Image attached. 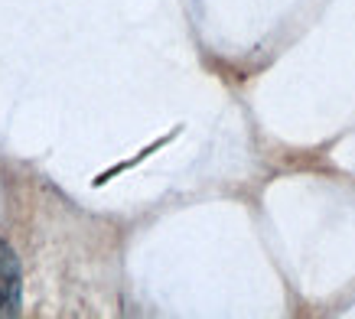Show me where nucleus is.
<instances>
[{"mask_svg":"<svg viewBox=\"0 0 355 319\" xmlns=\"http://www.w3.org/2000/svg\"><path fill=\"white\" fill-rule=\"evenodd\" d=\"M20 257L13 255V248L7 241H0V316H17L20 313Z\"/></svg>","mask_w":355,"mask_h":319,"instance_id":"nucleus-1","label":"nucleus"}]
</instances>
